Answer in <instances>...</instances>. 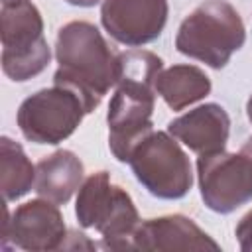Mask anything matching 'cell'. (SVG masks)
Here are the masks:
<instances>
[{
    "instance_id": "cell-1",
    "label": "cell",
    "mask_w": 252,
    "mask_h": 252,
    "mask_svg": "<svg viewBox=\"0 0 252 252\" xmlns=\"http://www.w3.org/2000/svg\"><path fill=\"white\" fill-rule=\"evenodd\" d=\"M163 61L146 49L118 53L116 89L108 104V148L112 156L128 163L134 146L154 130L152 114L156 106V79Z\"/></svg>"
},
{
    "instance_id": "cell-2",
    "label": "cell",
    "mask_w": 252,
    "mask_h": 252,
    "mask_svg": "<svg viewBox=\"0 0 252 252\" xmlns=\"http://www.w3.org/2000/svg\"><path fill=\"white\" fill-rule=\"evenodd\" d=\"M55 59L59 63L53 85L79 94L87 114L93 112L110 87L116 85L118 55L91 22H69L57 32Z\"/></svg>"
},
{
    "instance_id": "cell-3",
    "label": "cell",
    "mask_w": 252,
    "mask_h": 252,
    "mask_svg": "<svg viewBox=\"0 0 252 252\" xmlns=\"http://www.w3.org/2000/svg\"><path fill=\"white\" fill-rule=\"evenodd\" d=\"M246 41V28L236 8L226 0L199 4L179 26L175 47L179 53L222 69Z\"/></svg>"
},
{
    "instance_id": "cell-4",
    "label": "cell",
    "mask_w": 252,
    "mask_h": 252,
    "mask_svg": "<svg viewBox=\"0 0 252 252\" xmlns=\"http://www.w3.org/2000/svg\"><path fill=\"white\" fill-rule=\"evenodd\" d=\"M75 215L83 228H96L108 250H132V238L140 224L132 197L110 181L108 171L91 173L79 187Z\"/></svg>"
},
{
    "instance_id": "cell-5",
    "label": "cell",
    "mask_w": 252,
    "mask_h": 252,
    "mask_svg": "<svg viewBox=\"0 0 252 252\" xmlns=\"http://www.w3.org/2000/svg\"><path fill=\"white\" fill-rule=\"evenodd\" d=\"M2 71L16 83L30 81L47 69L51 49L43 37V18L30 0L2 4Z\"/></svg>"
},
{
    "instance_id": "cell-6",
    "label": "cell",
    "mask_w": 252,
    "mask_h": 252,
    "mask_svg": "<svg viewBox=\"0 0 252 252\" xmlns=\"http://www.w3.org/2000/svg\"><path fill=\"white\" fill-rule=\"evenodd\" d=\"M128 163L134 177L158 199H181L193 187L191 161L169 132L146 134L130 152Z\"/></svg>"
},
{
    "instance_id": "cell-7",
    "label": "cell",
    "mask_w": 252,
    "mask_h": 252,
    "mask_svg": "<svg viewBox=\"0 0 252 252\" xmlns=\"http://www.w3.org/2000/svg\"><path fill=\"white\" fill-rule=\"evenodd\" d=\"M85 114V104L77 93L53 85L30 94L20 104L16 122L26 140L55 146L77 130Z\"/></svg>"
},
{
    "instance_id": "cell-8",
    "label": "cell",
    "mask_w": 252,
    "mask_h": 252,
    "mask_svg": "<svg viewBox=\"0 0 252 252\" xmlns=\"http://www.w3.org/2000/svg\"><path fill=\"white\" fill-rule=\"evenodd\" d=\"M197 177L201 199L215 213L228 215L252 201V161L242 152L199 156Z\"/></svg>"
},
{
    "instance_id": "cell-9",
    "label": "cell",
    "mask_w": 252,
    "mask_h": 252,
    "mask_svg": "<svg viewBox=\"0 0 252 252\" xmlns=\"http://www.w3.org/2000/svg\"><path fill=\"white\" fill-rule=\"evenodd\" d=\"M69 238L59 207L47 199H32L6 215L2 228V248L8 244L28 252H47L65 248Z\"/></svg>"
},
{
    "instance_id": "cell-10",
    "label": "cell",
    "mask_w": 252,
    "mask_h": 252,
    "mask_svg": "<svg viewBox=\"0 0 252 252\" xmlns=\"http://www.w3.org/2000/svg\"><path fill=\"white\" fill-rule=\"evenodd\" d=\"M169 14L167 0H102V28L122 45L138 47L158 39Z\"/></svg>"
},
{
    "instance_id": "cell-11",
    "label": "cell",
    "mask_w": 252,
    "mask_h": 252,
    "mask_svg": "<svg viewBox=\"0 0 252 252\" xmlns=\"http://www.w3.org/2000/svg\"><path fill=\"white\" fill-rule=\"evenodd\" d=\"M215 242L199 224L185 215H165L148 219L138 224L132 250H219Z\"/></svg>"
},
{
    "instance_id": "cell-12",
    "label": "cell",
    "mask_w": 252,
    "mask_h": 252,
    "mask_svg": "<svg viewBox=\"0 0 252 252\" xmlns=\"http://www.w3.org/2000/svg\"><path fill=\"white\" fill-rule=\"evenodd\" d=\"M167 132L197 156L217 154L222 152L228 142L230 118L220 104L205 102L171 120Z\"/></svg>"
},
{
    "instance_id": "cell-13",
    "label": "cell",
    "mask_w": 252,
    "mask_h": 252,
    "mask_svg": "<svg viewBox=\"0 0 252 252\" xmlns=\"http://www.w3.org/2000/svg\"><path fill=\"white\" fill-rule=\"evenodd\" d=\"M85 177V165L71 150H57L35 165V193L55 205H65L79 191Z\"/></svg>"
},
{
    "instance_id": "cell-14",
    "label": "cell",
    "mask_w": 252,
    "mask_h": 252,
    "mask_svg": "<svg viewBox=\"0 0 252 252\" xmlns=\"http://www.w3.org/2000/svg\"><path fill=\"white\" fill-rule=\"evenodd\" d=\"M156 93L171 110H183L211 93V79L195 65H171L158 75Z\"/></svg>"
},
{
    "instance_id": "cell-15",
    "label": "cell",
    "mask_w": 252,
    "mask_h": 252,
    "mask_svg": "<svg viewBox=\"0 0 252 252\" xmlns=\"http://www.w3.org/2000/svg\"><path fill=\"white\" fill-rule=\"evenodd\" d=\"M0 183L4 201H16L35 185V165L24 148L8 136L0 138Z\"/></svg>"
},
{
    "instance_id": "cell-16",
    "label": "cell",
    "mask_w": 252,
    "mask_h": 252,
    "mask_svg": "<svg viewBox=\"0 0 252 252\" xmlns=\"http://www.w3.org/2000/svg\"><path fill=\"white\" fill-rule=\"evenodd\" d=\"M236 238L242 252H252V211H248L236 224Z\"/></svg>"
},
{
    "instance_id": "cell-17",
    "label": "cell",
    "mask_w": 252,
    "mask_h": 252,
    "mask_svg": "<svg viewBox=\"0 0 252 252\" xmlns=\"http://www.w3.org/2000/svg\"><path fill=\"white\" fill-rule=\"evenodd\" d=\"M65 2L71 6H79V8H91V6L98 4L100 0H65Z\"/></svg>"
},
{
    "instance_id": "cell-18",
    "label": "cell",
    "mask_w": 252,
    "mask_h": 252,
    "mask_svg": "<svg viewBox=\"0 0 252 252\" xmlns=\"http://www.w3.org/2000/svg\"><path fill=\"white\" fill-rule=\"evenodd\" d=\"M240 152H242V154H246V156L250 158V161H252V138L242 146V150H240Z\"/></svg>"
},
{
    "instance_id": "cell-19",
    "label": "cell",
    "mask_w": 252,
    "mask_h": 252,
    "mask_svg": "<svg viewBox=\"0 0 252 252\" xmlns=\"http://www.w3.org/2000/svg\"><path fill=\"white\" fill-rule=\"evenodd\" d=\"M246 114H248V120L252 122V94H250V98L246 102Z\"/></svg>"
},
{
    "instance_id": "cell-20",
    "label": "cell",
    "mask_w": 252,
    "mask_h": 252,
    "mask_svg": "<svg viewBox=\"0 0 252 252\" xmlns=\"http://www.w3.org/2000/svg\"><path fill=\"white\" fill-rule=\"evenodd\" d=\"M6 2H14V0H2V4H6Z\"/></svg>"
}]
</instances>
